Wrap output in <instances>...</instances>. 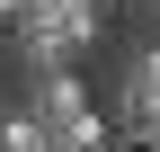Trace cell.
Instances as JSON below:
<instances>
[{"label": "cell", "instance_id": "cell-7", "mask_svg": "<svg viewBox=\"0 0 160 152\" xmlns=\"http://www.w3.org/2000/svg\"><path fill=\"white\" fill-rule=\"evenodd\" d=\"M9 9H18V0H0V18H9Z\"/></svg>", "mask_w": 160, "mask_h": 152}, {"label": "cell", "instance_id": "cell-3", "mask_svg": "<svg viewBox=\"0 0 160 152\" xmlns=\"http://www.w3.org/2000/svg\"><path fill=\"white\" fill-rule=\"evenodd\" d=\"M0 152H71V143H62V134H53V125H36V117H27V107H18V99H9V107H0Z\"/></svg>", "mask_w": 160, "mask_h": 152}, {"label": "cell", "instance_id": "cell-2", "mask_svg": "<svg viewBox=\"0 0 160 152\" xmlns=\"http://www.w3.org/2000/svg\"><path fill=\"white\" fill-rule=\"evenodd\" d=\"M98 107H107L116 134H133V125H151V117H160V36L107 72V99H98Z\"/></svg>", "mask_w": 160, "mask_h": 152}, {"label": "cell", "instance_id": "cell-1", "mask_svg": "<svg viewBox=\"0 0 160 152\" xmlns=\"http://www.w3.org/2000/svg\"><path fill=\"white\" fill-rule=\"evenodd\" d=\"M18 107H27L36 125H53L71 152L89 143V134H107V107L89 99V81H80L71 63H36V72H18Z\"/></svg>", "mask_w": 160, "mask_h": 152}, {"label": "cell", "instance_id": "cell-4", "mask_svg": "<svg viewBox=\"0 0 160 152\" xmlns=\"http://www.w3.org/2000/svg\"><path fill=\"white\" fill-rule=\"evenodd\" d=\"M125 143H133V152H160V117H151V125H133Z\"/></svg>", "mask_w": 160, "mask_h": 152}, {"label": "cell", "instance_id": "cell-6", "mask_svg": "<svg viewBox=\"0 0 160 152\" xmlns=\"http://www.w3.org/2000/svg\"><path fill=\"white\" fill-rule=\"evenodd\" d=\"M125 9H133V18H142V27H151V36H160V0H125Z\"/></svg>", "mask_w": 160, "mask_h": 152}, {"label": "cell", "instance_id": "cell-5", "mask_svg": "<svg viewBox=\"0 0 160 152\" xmlns=\"http://www.w3.org/2000/svg\"><path fill=\"white\" fill-rule=\"evenodd\" d=\"M80 152H133V143H125V134H116V125H107V134H89Z\"/></svg>", "mask_w": 160, "mask_h": 152}]
</instances>
